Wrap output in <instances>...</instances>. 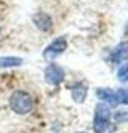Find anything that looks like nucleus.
Instances as JSON below:
<instances>
[{"label": "nucleus", "instance_id": "nucleus-3", "mask_svg": "<svg viewBox=\"0 0 128 133\" xmlns=\"http://www.w3.org/2000/svg\"><path fill=\"white\" fill-rule=\"evenodd\" d=\"M66 49H67V41H66V38H56V39L52 41V42L47 45V49L44 50V58L48 59V61H52V59H55L58 55H61Z\"/></svg>", "mask_w": 128, "mask_h": 133}, {"label": "nucleus", "instance_id": "nucleus-12", "mask_svg": "<svg viewBox=\"0 0 128 133\" xmlns=\"http://www.w3.org/2000/svg\"><path fill=\"white\" fill-rule=\"evenodd\" d=\"M114 119H116V124L126 122V121H128V113H126V111H117V113L114 114Z\"/></svg>", "mask_w": 128, "mask_h": 133}, {"label": "nucleus", "instance_id": "nucleus-6", "mask_svg": "<svg viewBox=\"0 0 128 133\" xmlns=\"http://www.w3.org/2000/svg\"><path fill=\"white\" fill-rule=\"evenodd\" d=\"M125 59H128V42H120L109 53V61L111 63H122Z\"/></svg>", "mask_w": 128, "mask_h": 133}, {"label": "nucleus", "instance_id": "nucleus-8", "mask_svg": "<svg viewBox=\"0 0 128 133\" xmlns=\"http://www.w3.org/2000/svg\"><path fill=\"white\" fill-rule=\"evenodd\" d=\"M70 92H72V99H74V102H77V103H83L84 99H86V96H88V86H86L84 83H77V85L72 86Z\"/></svg>", "mask_w": 128, "mask_h": 133}, {"label": "nucleus", "instance_id": "nucleus-4", "mask_svg": "<svg viewBox=\"0 0 128 133\" xmlns=\"http://www.w3.org/2000/svg\"><path fill=\"white\" fill-rule=\"evenodd\" d=\"M92 128L95 133H116L117 125L111 122V117H98L94 116V124Z\"/></svg>", "mask_w": 128, "mask_h": 133}, {"label": "nucleus", "instance_id": "nucleus-5", "mask_svg": "<svg viewBox=\"0 0 128 133\" xmlns=\"http://www.w3.org/2000/svg\"><path fill=\"white\" fill-rule=\"evenodd\" d=\"M33 22H34V25H36L41 31H50L52 27H53L52 17H50L47 13H42V11L33 14Z\"/></svg>", "mask_w": 128, "mask_h": 133}, {"label": "nucleus", "instance_id": "nucleus-10", "mask_svg": "<svg viewBox=\"0 0 128 133\" xmlns=\"http://www.w3.org/2000/svg\"><path fill=\"white\" fill-rule=\"evenodd\" d=\"M116 99H117V103H123V105H128V88H120L116 91Z\"/></svg>", "mask_w": 128, "mask_h": 133}, {"label": "nucleus", "instance_id": "nucleus-7", "mask_svg": "<svg viewBox=\"0 0 128 133\" xmlns=\"http://www.w3.org/2000/svg\"><path fill=\"white\" fill-rule=\"evenodd\" d=\"M97 97L106 103V105H111V107H116L117 105V99H116V91L109 89V88H98L97 89Z\"/></svg>", "mask_w": 128, "mask_h": 133}, {"label": "nucleus", "instance_id": "nucleus-11", "mask_svg": "<svg viewBox=\"0 0 128 133\" xmlns=\"http://www.w3.org/2000/svg\"><path fill=\"white\" fill-rule=\"evenodd\" d=\"M117 78H119V82H122V83H128V63L123 64L122 68L117 71Z\"/></svg>", "mask_w": 128, "mask_h": 133}, {"label": "nucleus", "instance_id": "nucleus-13", "mask_svg": "<svg viewBox=\"0 0 128 133\" xmlns=\"http://www.w3.org/2000/svg\"><path fill=\"white\" fill-rule=\"evenodd\" d=\"M78 133H84V131H78Z\"/></svg>", "mask_w": 128, "mask_h": 133}, {"label": "nucleus", "instance_id": "nucleus-9", "mask_svg": "<svg viewBox=\"0 0 128 133\" xmlns=\"http://www.w3.org/2000/svg\"><path fill=\"white\" fill-rule=\"evenodd\" d=\"M20 64H22V58H19V56H2L0 58V69L17 68Z\"/></svg>", "mask_w": 128, "mask_h": 133}, {"label": "nucleus", "instance_id": "nucleus-1", "mask_svg": "<svg viewBox=\"0 0 128 133\" xmlns=\"http://www.w3.org/2000/svg\"><path fill=\"white\" fill-rule=\"evenodd\" d=\"M33 105H34L33 97L27 91L17 89L10 96V108L16 114H28L33 110Z\"/></svg>", "mask_w": 128, "mask_h": 133}, {"label": "nucleus", "instance_id": "nucleus-2", "mask_svg": "<svg viewBox=\"0 0 128 133\" xmlns=\"http://www.w3.org/2000/svg\"><path fill=\"white\" fill-rule=\"evenodd\" d=\"M64 71H62V68H59L58 64H55V63H50L47 68H45V71H44V78H45V82L48 83V85H53V86H58V85H61L62 82H64Z\"/></svg>", "mask_w": 128, "mask_h": 133}, {"label": "nucleus", "instance_id": "nucleus-14", "mask_svg": "<svg viewBox=\"0 0 128 133\" xmlns=\"http://www.w3.org/2000/svg\"><path fill=\"white\" fill-rule=\"evenodd\" d=\"M0 31H2V28H0Z\"/></svg>", "mask_w": 128, "mask_h": 133}]
</instances>
